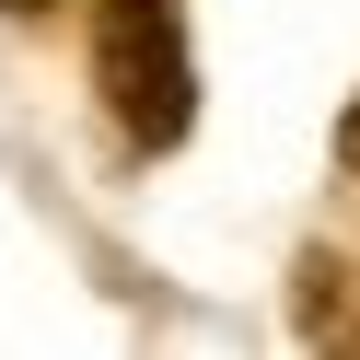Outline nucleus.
I'll list each match as a JSON object with an SVG mask.
<instances>
[{
    "mask_svg": "<svg viewBox=\"0 0 360 360\" xmlns=\"http://www.w3.org/2000/svg\"><path fill=\"white\" fill-rule=\"evenodd\" d=\"M0 12H47V0H0Z\"/></svg>",
    "mask_w": 360,
    "mask_h": 360,
    "instance_id": "nucleus-3",
    "label": "nucleus"
},
{
    "mask_svg": "<svg viewBox=\"0 0 360 360\" xmlns=\"http://www.w3.org/2000/svg\"><path fill=\"white\" fill-rule=\"evenodd\" d=\"M337 163L360 174V105H349V117H337Z\"/></svg>",
    "mask_w": 360,
    "mask_h": 360,
    "instance_id": "nucleus-2",
    "label": "nucleus"
},
{
    "mask_svg": "<svg viewBox=\"0 0 360 360\" xmlns=\"http://www.w3.org/2000/svg\"><path fill=\"white\" fill-rule=\"evenodd\" d=\"M94 94L128 151H174L198 128V58L174 0H94Z\"/></svg>",
    "mask_w": 360,
    "mask_h": 360,
    "instance_id": "nucleus-1",
    "label": "nucleus"
}]
</instances>
